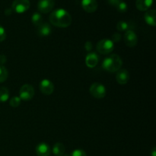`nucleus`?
I'll list each match as a JSON object with an SVG mask.
<instances>
[{"label":"nucleus","instance_id":"26","mask_svg":"<svg viewBox=\"0 0 156 156\" xmlns=\"http://www.w3.org/2000/svg\"><path fill=\"white\" fill-rule=\"evenodd\" d=\"M120 39H121V35H120V34L119 33H115L113 34L112 36V40L111 41H113V42H119V41H120Z\"/></svg>","mask_w":156,"mask_h":156},{"label":"nucleus","instance_id":"27","mask_svg":"<svg viewBox=\"0 0 156 156\" xmlns=\"http://www.w3.org/2000/svg\"><path fill=\"white\" fill-rule=\"evenodd\" d=\"M92 47H93V45H92V43H91V41H87V42L85 44V48L87 51H91V50H92Z\"/></svg>","mask_w":156,"mask_h":156},{"label":"nucleus","instance_id":"28","mask_svg":"<svg viewBox=\"0 0 156 156\" xmlns=\"http://www.w3.org/2000/svg\"><path fill=\"white\" fill-rule=\"evenodd\" d=\"M122 0H108V3H109L111 5L115 6V7L119 4V2H120Z\"/></svg>","mask_w":156,"mask_h":156},{"label":"nucleus","instance_id":"9","mask_svg":"<svg viewBox=\"0 0 156 156\" xmlns=\"http://www.w3.org/2000/svg\"><path fill=\"white\" fill-rule=\"evenodd\" d=\"M40 90L45 95H50L54 91V85L49 79H44L40 83Z\"/></svg>","mask_w":156,"mask_h":156},{"label":"nucleus","instance_id":"31","mask_svg":"<svg viewBox=\"0 0 156 156\" xmlns=\"http://www.w3.org/2000/svg\"><path fill=\"white\" fill-rule=\"evenodd\" d=\"M151 155H152V156H156V149H155V147L152 148V151H151Z\"/></svg>","mask_w":156,"mask_h":156},{"label":"nucleus","instance_id":"20","mask_svg":"<svg viewBox=\"0 0 156 156\" xmlns=\"http://www.w3.org/2000/svg\"><path fill=\"white\" fill-rule=\"evenodd\" d=\"M9 98V91L5 87L0 88V102H6Z\"/></svg>","mask_w":156,"mask_h":156},{"label":"nucleus","instance_id":"2","mask_svg":"<svg viewBox=\"0 0 156 156\" xmlns=\"http://www.w3.org/2000/svg\"><path fill=\"white\" fill-rule=\"evenodd\" d=\"M122 65L123 60L120 56L117 54H111L104 59L102 67L109 73H115L120 69Z\"/></svg>","mask_w":156,"mask_h":156},{"label":"nucleus","instance_id":"19","mask_svg":"<svg viewBox=\"0 0 156 156\" xmlns=\"http://www.w3.org/2000/svg\"><path fill=\"white\" fill-rule=\"evenodd\" d=\"M31 21L33 24L36 27H38L43 23V17L39 12H34L31 17Z\"/></svg>","mask_w":156,"mask_h":156},{"label":"nucleus","instance_id":"11","mask_svg":"<svg viewBox=\"0 0 156 156\" xmlns=\"http://www.w3.org/2000/svg\"><path fill=\"white\" fill-rule=\"evenodd\" d=\"M35 151L37 156H50L51 154V149L50 146L45 143H39L36 146Z\"/></svg>","mask_w":156,"mask_h":156},{"label":"nucleus","instance_id":"24","mask_svg":"<svg viewBox=\"0 0 156 156\" xmlns=\"http://www.w3.org/2000/svg\"><path fill=\"white\" fill-rule=\"evenodd\" d=\"M69 156H87V154L82 149H76L72 152Z\"/></svg>","mask_w":156,"mask_h":156},{"label":"nucleus","instance_id":"10","mask_svg":"<svg viewBox=\"0 0 156 156\" xmlns=\"http://www.w3.org/2000/svg\"><path fill=\"white\" fill-rule=\"evenodd\" d=\"M81 5L82 9L88 13H93L98 9V2L96 0H82Z\"/></svg>","mask_w":156,"mask_h":156},{"label":"nucleus","instance_id":"6","mask_svg":"<svg viewBox=\"0 0 156 156\" xmlns=\"http://www.w3.org/2000/svg\"><path fill=\"white\" fill-rule=\"evenodd\" d=\"M34 94L35 92L33 86L30 84H24L20 88L19 98L24 101H29L33 98Z\"/></svg>","mask_w":156,"mask_h":156},{"label":"nucleus","instance_id":"16","mask_svg":"<svg viewBox=\"0 0 156 156\" xmlns=\"http://www.w3.org/2000/svg\"><path fill=\"white\" fill-rule=\"evenodd\" d=\"M51 32V27L47 23H42L37 27V34L40 37H48Z\"/></svg>","mask_w":156,"mask_h":156},{"label":"nucleus","instance_id":"30","mask_svg":"<svg viewBox=\"0 0 156 156\" xmlns=\"http://www.w3.org/2000/svg\"><path fill=\"white\" fill-rule=\"evenodd\" d=\"M12 12H13V11H12V9H7L5 10V15H9L12 13Z\"/></svg>","mask_w":156,"mask_h":156},{"label":"nucleus","instance_id":"4","mask_svg":"<svg viewBox=\"0 0 156 156\" xmlns=\"http://www.w3.org/2000/svg\"><path fill=\"white\" fill-rule=\"evenodd\" d=\"M89 92L95 98L101 99L105 98L106 95V88L102 84L95 82L91 85Z\"/></svg>","mask_w":156,"mask_h":156},{"label":"nucleus","instance_id":"5","mask_svg":"<svg viewBox=\"0 0 156 156\" xmlns=\"http://www.w3.org/2000/svg\"><path fill=\"white\" fill-rule=\"evenodd\" d=\"M30 2L29 0H14L12 9L16 13L21 14L27 12L30 9Z\"/></svg>","mask_w":156,"mask_h":156},{"label":"nucleus","instance_id":"7","mask_svg":"<svg viewBox=\"0 0 156 156\" xmlns=\"http://www.w3.org/2000/svg\"><path fill=\"white\" fill-rule=\"evenodd\" d=\"M55 5V0H39L37 9L41 13H48L51 12Z\"/></svg>","mask_w":156,"mask_h":156},{"label":"nucleus","instance_id":"15","mask_svg":"<svg viewBox=\"0 0 156 156\" xmlns=\"http://www.w3.org/2000/svg\"><path fill=\"white\" fill-rule=\"evenodd\" d=\"M153 4V0H136V6L137 9L142 12L148 11Z\"/></svg>","mask_w":156,"mask_h":156},{"label":"nucleus","instance_id":"32","mask_svg":"<svg viewBox=\"0 0 156 156\" xmlns=\"http://www.w3.org/2000/svg\"><path fill=\"white\" fill-rule=\"evenodd\" d=\"M62 156H69V155H68V154H64V155Z\"/></svg>","mask_w":156,"mask_h":156},{"label":"nucleus","instance_id":"13","mask_svg":"<svg viewBox=\"0 0 156 156\" xmlns=\"http://www.w3.org/2000/svg\"><path fill=\"white\" fill-rule=\"evenodd\" d=\"M99 57L95 53H90L85 57V63L88 68H94L98 65Z\"/></svg>","mask_w":156,"mask_h":156},{"label":"nucleus","instance_id":"14","mask_svg":"<svg viewBox=\"0 0 156 156\" xmlns=\"http://www.w3.org/2000/svg\"><path fill=\"white\" fill-rule=\"evenodd\" d=\"M145 21L149 25L155 27L156 25V12L155 9L146 11L145 14Z\"/></svg>","mask_w":156,"mask_h":156},{"label":"nucleus","instance_id":"22","mask_svg":"<svg viewBox=\"0 0 156 156\" xmlns=\"http://www.w3.org/2000/svg\"><path fill=\"white\" fill-rule=\"evenodd\" d=\"M21 101V99L19 97H18V96H14V97H12V98L10 99V101H9V105H10V106H12V108H17V107H18L20 105Z\"/></svg>","mask_w":156,"mask_h":156},{"label":"nucleus","instance_id":"3","mask_svg":"<svg viewBox=\"0 0 156 156\" xmlns=\"http://www.w3.org/2000/svg\"><path fill=\"white\" fill-rule=\"evenodd\" d=\"M114 47V42L109 39H103L97 44V50L99 53L107 55L113 51Z\"/></svg>","mask_w":156,"mask_h":156},{"label":"nucleus","instance_id":"23","mask_svg":"<svg viewBox=\"0 0 156 156\" xmlns=\"http://www.w3.org/2000/svg\"><path fill=\"white\" fill-rule=\"evenodd\" d=\"M116 8H117L118 12L123 13V12H126V11H127L128 6H127V4H126L124 1L122 0V1L120 2H119V4L116 6Z\"/></svg>","mask_w":156,"mask_h":156},{"label":"nucleus","instance_id":"1","mask_svg":"<svg viewBox=\"0 0 156 156\" xmlns=\"http://www.w3.org/2000/svg\"><path fill=\"white\" fill-rule=\"evenodd\" d=\"M50 23L58 27H67L71 24L72 17L66 10L58 9L53 11L49 17Z\"/></svg>","mask_w":156,"mask_h":156},{"label":"nucleus","instance_id":"8","mask_svg":"<svg viewBox=\"0 0 156 156\" xmlns=\"http://www.w3.org/2000/svg\"><path fill=\"white\" fill-rule=\"evenodd\" d=\"M124 42L127 47H135L137 44V42H138V38H137L136 34L133 30H129L125 32Z\"/></svg>","mask_w":156,"mask_h":156},{"label":"nucleus","instance_id":"17","mask_svg":"<svg viewBox=\"0 0 156 156\" xmlns=\"http://www.w3.org/2000/svg\"><path fill=\"white\" fill-rule=\"evenodd\" d=\"M66 148L61 143H55L53 146V153L56 156H62L65 154Z\"/></svg>","mask_w":156,"mask_h":156},{"label":"nucleus","instance_id":"25","mask_svg":"<svg viewBox=\"0 0 156 156\" xmlns=\"http://www.w3.org/2000/svg\"><path fill=\"white\" fill-rule=\"evenodd\" d=\"M6 38V32L4 27L0 24V42H2Z\"/></svg>","mask_w":156,"mask_h":156},{"label":"nucleus","instance_id":"21","mask_svg":"<svg viewBox=\"0 0 156 156\" xmlns=\"http://www.w3.org/2000/svg\"><path fill=\"white\" fill-rule=\"evenodd\" d=\"M9 76L8 70L4 66H0V83L5 82Z\"/></svg>","mask_w":156,"mask_h":156},{"label":"nucleus","instance_id":"12","mask_svg":"<svg viewBox=\"0 0 156 156\" xmlns=\"http://www.w3.org/2000/svg\"><path fill=\"white\" fill-rule=\"evenodd\" d=\"M117 82L120 85H125L129 79V73L126 69H120L116 75Z\"/></svg>","mask_w":156,"mask_h":156},{"label":"nucleus","instance_id":"18","mask_svg":"<svg viewBox=\"0 0 156 156\" xmlns=\"http://www.w3.org/2000/svg\"><path fill=\"white\" fill-rule=\"evenodd\" d=\"M117 30L120 31H127L129 30H132V24L124 21H120L117 24Z\"/></svg>","mask_w":156,"mask_h":156},{"label":"nucleus","instance_id":"29","mask_svg":"<svg viewBox=\"0 0 156 156\" xmlns=\"http://www.w3.org/2000/svg\"><path fill=\"white\" fill-rule=\"evenodd\" d=\"M6 56L4 54L0 55V66H3L6 62Z\"/></svg>","mask_w":156,"mask_h":156}]
</instances>
